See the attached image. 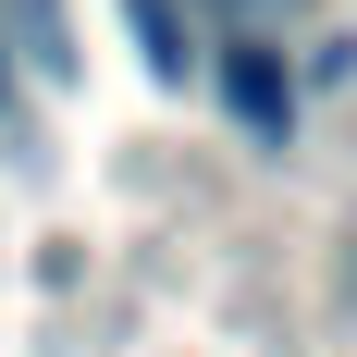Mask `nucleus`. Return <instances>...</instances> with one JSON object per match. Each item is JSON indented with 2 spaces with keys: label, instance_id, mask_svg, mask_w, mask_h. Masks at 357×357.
Returning <instances> with one entry per match:
<instances>
[{
  "label": "nucleus",
  "instance_id": "1",
  "mask_svg": "<svg viewBox=\"0 0 357 357\" xmlns=\"http://www.w3.org/2000/svg\"><path fill=\"white\" fill-rule=\"evenodd\" d=\"M222 111H234L259 148H284V136H296V86H284V62H271L259 37H234V50H222Z\"/></svg>",
  "mask_w": 357,
  "mask_h": 357
},
{
  "label": "nucleus",
  "instance_id": "2",
  "mask_svg": "<svg viewBox=\"0 0 357 357\" xmlns=\"http://www.w3.org/2000/svg\"><path fill=\"white\" fill-rule=\"evenodd\" d=\"M123 37H136V62L160 74V86H185V74H197V37H185V0H123Z\"/></svg>",
  "mask_w": 357,
  "mask_h": 357
},
{
  "label": "nucleus",
  "instance_id": "3",
  "mask_svg": "<svg viewBox=\"0 0 357 357\" xmlns=\"http://www.w3.org/2000/svg\"><path fill=\"white\" fill-rule=\"evenodd\" d=\"M13 37L37 50V74H50V86L74 74V25H62V0H13Z\"/></svg>",
  "mask_w": 357,
  "mask_h": 357
}]
</instances>
